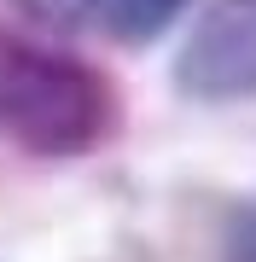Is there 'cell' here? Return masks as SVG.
Listing matches in <instances>:
<instances>
[{"mask_svg": "<svg viewBox=\"0 0 256 262\" xmlns=\"http://www.w3.org/2000/svg\"><path fill=\"white\" fill-rule=\"evenodd\" d=\"M111 128L117 99L94 64L0 35V140L41 158H76L94 151Z\"/></svg>", "mask_w": 256, "mask_h": 262, "instance_id": "cell-1", "label": "cell"}, {"mask_svg": "<svg viewBox=\"0 0 256 262\" xmlns=\"http://www.w3.org/2000/svg\"><path fill=\"white\" fill-rule=\"evenodd\" d=\"M175 82L210 105L256 99V0H210L175 58Z\"/></svg>", "mask_w": 256, "mask_h": 262, "instance_id": "cell-2", "label": "cell"}, {"mask_svg": "<svg viewBox=\"0 0 256 262\" xmlns=\"http://www.w3.org/2000/svg\"><path fill=\"white\" fill-rule=\"evenodd\" d=\"M180 6L187 0H105V18L123 41H152L180 18Z\"/></svg>", "mask_w": 256, "mask_h": 262, "instance_id": "cell-3", "label": "cell"}, {"mask_svg": "<svg viewBox=\"0 0 256 262\" xmlns=\"http://www.w3.org/2000/svg\"><path fill=\"white\" fill-rule=\"evenodd\" d=\"M18 6H24L41 29H53V35H76V29H87V24L99 18L105 0H18Z\"/></svg>", "mask_w": 256, "mask_h": 262, "instance_id": "cell-4", "label": "cell"}, {"mask_svg": "<svg viewBox=\"0 0 256 262\" xmlns=\"http://www.w3.org/2000/svg\"><path fill=\"white\" fill-rule=\"evenodd\" d=\"M227 262H256V204L233 210V222H227Z\"/></svg>", "mask_w": 256, "mask_h": 262, "instance_id": "cell-5", "label": "cell"}]
</instances>
